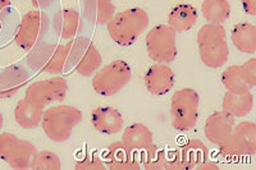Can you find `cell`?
Returning <instances> with one entry per match:
<instances>
[{
	"mask_svg": "<svg viewBox=\"0 0 256 170\" xmlns=\"http://www.w3.org/2000/svg\"><path fill=\"white\" fill-rule=\"evenodd\" d=\"M90 120L95 130L106 136L120 133L124 126L123 114L113 106H99L92 109Z\"/></svg>",
	"mask_w": 256,
	"mask_h": 170,
	"instance_id": "e0dca14e",
	"label": "cell"
},
{
	"mask_svg": "<svg viewBox=\"0 0 256 170\" xmlns=\"http://www.w3.org/2000/svg\"><path fill=\"white\" fill-rule=\"evenodd\" d=\"M230 40L240 52L254 55L256 52V26L248 22L234 24L230 31Z\"/></svg>",
	"mask_w": 256,
	"mask_h": 170,
	"instance_id": "484cf974",
	"label": "cell"
},
{
	"mask_svg": "<svg viewBox=\"0 0 256 170\" xmlns=\"http://www.w3.org/2000/svg\"><path fill=\"white\" fill-rule=\"evenodd\" d=\"M84 17L94 24H108L116 14V4L113 0H82Z\"/></svg>",
	"mask_w": 256,
	"mask_h": 170,
	"instance_id": "603a6c76",
	"label": "cell"
},
{
	"mask_svg": "<svg viewBox=\"0 0 256 170\" xmlns=\"http://www.w3.org/2000/svg\"><path fill=\"white\" fill-rule=\"evenodd\" d=\"M254 108V95L251 91L244 94H234L227 91L222 100V110L234 118H244L248 116Z\"/></svg>",
	"mask_w": 256,
	"mask_h": 170,
	"instance_id": "d4e9b609",
	"label": "cell"
},
{
	"mask_svg": "<svg viewBox=\"0 0 256 170\" xmlns=\"http://www.w3.org/2000/svg\"><path fill=\"white\" fill-rule=\"evenodd\" d=\"M184 170L196 169L209 158V148L201 140H190L180 151Z\"/></svg>",
	"mask_w": 256,
	"mask_h": 170,
	"instance_id": "4316f807",
	"label": "cell"
},
{
	"mask_svg": "<svg viewBox=\"0 0 256 170\" xmlns=\"http://www.w3.org/2000/svg\"><path fill=\"white\" fill-rule=\"evenodd\" d=\"M38 148L31 141L20 138L13 133H0V160L12 169L27 170Z\"/></svg>",
	"mask_w": 256,
	"mask_h": 170,
	"instance_id": "30bf717a",
	"label": "cell"
},
{
	"mask_svg": "<svg viewBox=\"0 0 256 170\" xmlns=\"http://www.w3.org/2000/svg\"><path fill=\"white\" fill-rule=\"evenodd\" d=\"M102 158L110 170H140L141 164L138 155L128 148L122 141L109 144L102 152Z\"/></svg>",
	"mask_w": 256,
	"mask_h": 170,
	"instance_id": "9a60e30c",
	"label": "cell"
},
{
	"mask_svg": "<svg viewBox=\"0 0 256 170\" xmlns=\"http://www.w3.org/2000/svg\"><path fill=\"white\" fill-rule=\"evenodd\" d=\"M68 94V82L63 77H52L30 84L24 91V98L41 106L52 102H63Z\"/></svg>",
	"mask_w": 256,
	"mask_h": 170,
	"instance_id": "7c38bea8",
	"label": "cell"
},
{
	"mask_svg": "<svg viewBox=\"0 0 256 170\" xmlns=\"http://www.w3.org/2000/svg\"><path fill=\"white\" fill-rule=\"evenodd\" d=\"M50 27V18L42 10H30L20 20L14 41L20 49L30 52L41 42Z\"/></svg>",
	"mask_w": 256,
	"mask_h": 170,
	"instance_id": "8fae6325",
	"label": "cell"
},
{
	"mask_svg": "<svg viewBox=\"0 0 256 170\" xmlns=\"http://www.w3.org/2000/svg\"><path fill=\"white\" fill-rule=\"evenodd\" d=\"M150 24L148 13L144 8H128L114 17L106 24L112 40L120 46H131L146 31Z\"/></svg>",
	"mask_w": 256,
	"mask_h": 170,
	"instance_id": "7a4b0ae2",
	"label": "cell"
},
{
	"mask_svg": "<svg viewBox=\"0 0 256 170\" xmlns=\"http://www.w3.org/2000/svg\"><path fill=\"white\" fill-rule=\"evenodd\" d=\"M52 28L60 40H72L84 28L81 14H80L78 10L73 8L60 9L52 18Z\"/></svg>",
	"mask_w": 256,
	"mask_h": 170,
	"instance_id": "ac0fdd59",
	"label": "cell"
},
{
	"mask_svg": "<svg viewBox=\"0 0 256 170\" xmlns=\"http://www.w3.org/2000/svg\"><path fill=\"white\" fill-rule=\"evenodd\" d=\"M242 8H244V13L251 17L256 16V0H241Z\"/></svg>",
	"mask_w": 256,
	"mask_h": 170,
	"instance_id": "4dcf8cb0",
	"label": "cell"
},
{
	"mask_svg": "<svg viewBox=\"0 0 256 170\" xmlns=\"http://www.w3.org/2000/svg\"><path fill=\"white\" fill-rule=\"evenodd\" d=\"M145 46L152 62L173 63L178 54L177 32L168 24H158L146 34Z\"/></svg>",
	"mask_w": 256,
	"mask_h": 170,
	"instance_id": "52a82bcc",
	"label": "cell"
},
{
	"mask_svg": "<svg viewBox=\"0 0 256 170\" xmlns=\"http://www.w3.org/2000/svg\"><path fill=\"white\" fill-rule=\"evenodd\" d=\"M27 64L34 70L62 74L70 70V44L38 42L27 54Z\"/></svg>",
	"mask_w": 256,
	"mask_h": 170,
	"instance_id": "277c9868",
	"label": "cell"
},
{
	"mask_svg": "<svg viewBox=\"0 0 256 170\" xmlns=\"http://www.w3.org/2000/svg\"><path fill=\"white\" fill-rule=\"evenodd\" d=\"M234 124H236V118L223 110L210 114L204 126V132L208 141L219 146L232 132Z\"/></svg>",
	"mask_w": 256,
	"mask_h": 170,
	"instance_id": "d6986e66",
	"label": "cell"
},
{
	"mask_svg": "<svg viewBox=\"0 0 256 170\" xmlns=\"http://www.w3.org/2000/svg\"><path fill=\"white\" fill-rule=\"evenodd\" d=\"M146 90L154 96H163L170 92L174 87L176 76L168 64L155 63L148 66L144 76Z\"/></svg>",
	"mask_w": 256,
	"mask_h": 170,
	"instance_id": "2e32d148",
	"label": "cell"
},
{
	"mask_svg": "<svg viewBox=\"0 0 256 170\" xmlns=\"http://www.w3.org/2000/svg\"><path fill=\"white\" fill-rule=\"evenodd\" d=\"M3 126H4V116H3V112H0V130H2Z\"/></svg>",
	"mask_w": 256,
	"mask_h": 170,
	"instance_id": "e575fe53",
	"label": "cell"
},
{
	"mask_svg": "<svg viewBox=\"0 0 256 170\" xmlns=\"http://www.w3.org/2000/svg\"><path fill=\"white\" fill-rule=\"evenodd\" d=\"M31 3L34 6V8L45 10V9L50 8L52 4L56 3V0H31Z\"/></svg>",
	"mask_w": 256,
	"mask_h": 170,
	"instance_id": "1f68e13d",
	"label": "cell"
},
{
	"mask_svg": "<svg viewBox=\"0 0 256 170\" xmlns=\"http://www.w3.org/2000/svg\"><path fill=\"white\" fill-rule=\"evenodd\" d=\"M106 165L102 162V156L96 151L84 152L81 160H77L74 169L76 170H104Z\"/></svg>",
	"mask_w": 256,
	"mask_h": 170,
	"instance_id": "f546056e",
	"label": "cell"
},
{
	"mask_svg": "<svg viewBox=\"0 0 256 170\" xmlns=\"http://www.w3.org/2000/svg\"><path fill=\"white\" fill-rule=\"evenodd\" d=\"M132 78L130 64L123 59H116L102 66L92 76V88L102 96H113L120 92Z\"/></svg>",
	"mask_w": 256,
	"mask_h": 170,
	"instance_id": "8992f818",
	"label": "cell"
},
{
	"mask_svg": "<svg viewBox=\"0 0 256 170\" xmlns=\"http://www.w3.org/2000/svg\"><path fill=\"white\" fill-rule=\"evenodd\" d=\"M220 82L227 91L244 94L256 86V58L248 59L241 66H227L220 74Z\"/></svg>",
	"mask_w": 256,
	"mask_h": 170,
	"instance_id": "4fadbf2b",
	"label": "cell"
},
{
	"mask_svg": "<svg viewBox=\"0 0 256 170\" xmlns=\"http://www.w3.org/2000/svg\"><path fill=\"white\" fill-rule=\"evenodd\" d=\"M70 44V66H74L77 74L92 77L102 66V56L95 44L88 38H74Z\"/></svg>",
	"mask_w": 256,
	"mask_h": 170,
	"instance_id": "ba28073f",
	"label": "cell"
},
{
	"mask_svg": "<svg viewBox=\"0 0 256 170\" xmlns=\"http://www.w3.org/2000/svg\"><path fill=\"white\" fill-rule=\"evenodd\" d=\"M140 164L146 170H184L180 151L164 148L155 144L138 155Z\"/></svg>",
	"mask_w": 256,
	"mask_h": 170,
	"instance_id": "5bb4252c",
	"label": "cell"
},
{
	"mask_svg": "<svg viewBox=\"0 0 256 170\" xmlns=\"http://www.w3.org/2000/svg\"><path fill=\"white\" fill-rule=\"evenodd\" d=\"M218 170L219 166L218 165L216 164V162H202L201 165H198V168H196V170Z\"/></svg>",
	"mask_w": 256,
	"mask_h": 170,
	"instance_id": "d6a6232c",
	"label": "cell"
},
{
	"mask_svg": "<svg viewBox=\"0 0 256 170\" xmlns=\"http://www.w3.org/2000/svg\"><path fill=\"white\" fill-rule=\"evenodd\" d=\"M219 151L226 158H242L256 154V124L246 120L234 124L232 132L219 144Z\"/></svg>",
	"mask_w": 256,
	"mask_h": 170,
	"instance_id": "9c48e42d",
	"label": "cell"
},
{
	"mask_svg": "<svg viewBox=\"0 0 256 170\" xmlns=\"http://www.w3.org/2000/svg\"><path fill=\"white\" fill-rule=\"evenodd\" d=\"M198 9L191 4H178L173 6L168 14V26L172 27L177 34L191 31L198 24Z\"/></svg>",
	"mask_w": 256,
	"mask_h": 170,
	"instance_id": "7402d4cb",
	"label": "cell"
},
{
	"mask_svg": "<svg viewBox=\"0 0 256 170\" xmlns=\"http://www.w3.org/2000/svg\"><path fill=\"white\" fill-rule=\"evenodd\" d=\"M82 112L72 105H54L44 110L41 128L45 136L52 142L63 144L68 141L74 128L82 123Z\"/></svg>",
	"mask_w": 256,
	"mask_h": 170,
	"instance_id": "3957f363",
	"label": "cell"
},
{
	"mask_svg": "<svg viewBox=\"0 0 256 170\" xmlns=\"http://www.w3.org/2000/svg\"><path fill=\"white\" fill-rule=\"evenodd\" d=\"M12 6V0H0V31L3 28V20H2V13L6 8Z\"/></svg>",
	"mask_w": 256,
	"mask_h": 170,
	"instance_id": "836d02e7",
	"label": "cell"
},
{
	"mask_svg": "<svg viewBox=\"0 0 256 170\" xmlns=\"http://www.w3.org/2000/svg\"><path fill=\"white\" fill-rule=\"evenodd\" d=\"M201 13L208 24H223L230 16V4L228 0H204Z\"/></svg>",
	"mask_w": 256,
	"mask_h": 170,
	"instance_id": "83f0119b",
	"label": "cell"
},
{
	"mask_svg": "<svg viewBox=\"0 0 256 170\" xmlns=\"http://www.w3.org/2000/svg\"><path fill=\"white\" fill-rule=\"evenodd\" d=\"M120 141L134 152L140 155L142 151L154 144V136L150 128L144 126L142 123H134L123 130Z\"/></svg>",
	"mask_w": 256,
	"mask_h": 170,
	"instance_id": "ffe728a7",
	"label": "cell"
},
{
	"mask_svg": "<svg viewBox=\"0 0 256 170\" xmlns=\"http://www.w3.org/2000/svg\"><path fill=\"white\" fill-rule=\"evenodd\" d=\"M32 170H60L62 160L56 152L49 150L38 151L31 158Z\"/></svg>",
	"mask_w": 256,
	"mask_h": 170,
	"instance_id": "f1b7e54d",
	"label": "cell"
},
{
	"mask_svg": "<svg viewBox=\"0 0 256 170\" xmlns=\"http://www.w3.org/2000/svg\"><path fill=\"white\" fill-rule=\"evenodd\" d=\"M200 95L195 88L177 90L170 98V123L178 132L194 130L198 120Z\"/></svg>",
	"mask_w": 256,
	"mask_h": 170,
	"instance_id": "5b68a950",
	"label": "cell"
},
{
	"mask_svg": "<svg viewBox=\"0 0 256 170\" xmlns=\"http://www.w3.org/2000/svg\"><path fill=\"white\" fill-rule=\"evenodd\" d=\"M28 80V73L22 66H8L0 72V100L12 98Z\"/></svg>",
	"mask_w": 256,
	"mask_h": 170,
	"instance_id": "cb8c5ba5",
	"label": "cell"
},
{
	"mask_svg": "<svg viewBox=\"0 0 256 170\" xmlns=\"http://www.w3.org/2000/svg\"><path fill=\"white\" fill-rule=\"evenodd\" d=\"M45 108L35 104L28 98H20L14 108L16 123L24 130H35L41 124Z\"/></svg>",
	"mask_w": 256,
	"mask_h": 170,
	"instance_id": "44dd1931",
	"label": "cell"
},
{
	"mask_svg": "<svg viewBox=\"0 0 256 170\" xmlns=\"http://www.w3.org/2000/svg\"><path fill=\"white\" fill-rule=\"evenodd\" d=\"M198 46L201 62L208 68H222L230 58L227 32L223 24H202L198 32Z\"/></svg>",
	"mask_w": 256,
	"mask_h": 170,
	"instance_id": "6da1fadb",
	"label": "cell"
}]
</instances>
